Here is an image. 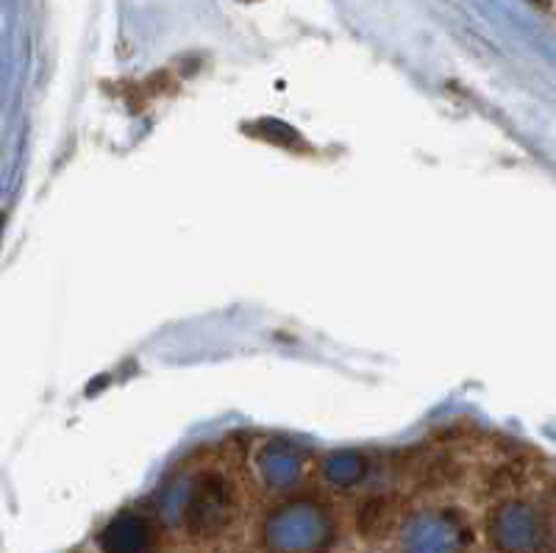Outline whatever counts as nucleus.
Instances as JSON below:
<instances>
[{
    "instance_id": "obj_1",
    "label": "nucleus",
    "mask_w": 556,
    "mask_h": 553,
    "mask_svg": "<svg viewBox=\"0 0 556 553\" xmlns=\"http://www.w3.org/2000/svg\"><path fill=\"white\" fill-rule=\"evenodd\" d=\"M187 515H190L192 531H198V535H215L228 517V495L220 478H201V485L195 487L190 498Z\"/></svg>"
},
{
    "instance_id": "obj_2",
    "label": "nucleus",
    "mask_w": 556,
    "mask_h": 553,
    "mask_svg": "<svg viewBox=\"0 0 556 553\" xmlns=\"http://www.w3.org/2000/svg\"><path fill=\"white\" fill-rule=\"evenodd\" d=\"M495 542L504 548L506 553H534L540 545V526L534 517L526 515L520 510H504L493 526Z\"/></svg>"
},
{
    "instance_id": "obj_3",
    "label": "nucleus",
    "mask_w": 556,
    "mask_h": 553,
    "mask_svg": "<svg viewBox=\"0 0 556 553\" xmlns=\"http://www.w3.org/2000/svg\"><path fill=\"white\" fill-rule=\"evenodd\" d=\"M320 520L317 517H285L281 523H273L270 528V545L273 551L295 553V551H312L320 542Z\"/></svg>"
},
{
    "instance_id": "obj_4",
    "label": "nucleus",
    "mask_w": 556,
    "mask_h": 553,
    "mask_svg": "<svg viewBox=\"0 0 556 553\" xmlns=\"http://www.w3.org/2000/svg\"><path fill=\"white\" fill-rule=\"evenodd\" d=\"M459 542L443 520H417L404 531V553H456Z\"/></svg>"
}]
</instances>
